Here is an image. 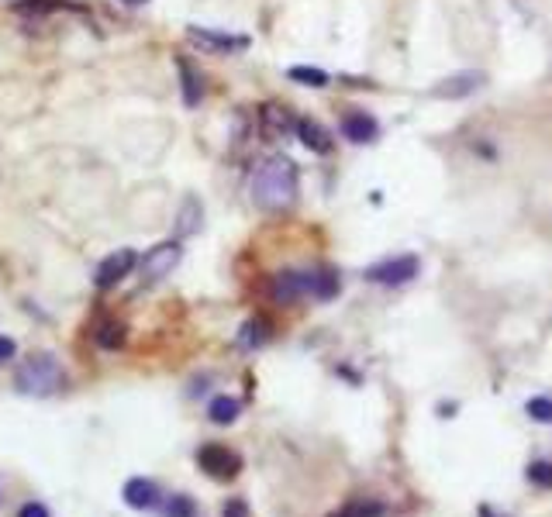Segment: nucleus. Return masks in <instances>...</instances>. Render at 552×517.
<instances>
[{"label": "nucleus", "mask_w": 552, "mask_h": 517, "mask_svg": "<svg viewBox=\"0 0 552 517\" xmlns=\"http://www.w3.org/2000/svg\"><path fill=\"white\" fill-rule=\"evenodd\" d=\"M18 517H52V514H49L45 503H24V507L18 511Z\"/></svg>", "instance_id": "28"}, {"label": "nucleus", "mask_w": 552, "mask_h": 517, "mask_svg": "<svg viewBox=\"0 0 552 517\" xmlns=\"http://www.w3.org/2000/svg\"><path fill=\"white\" fill-rule=\"evenodd\" d=\"M187 39L194 42L198 49L204 52H215V56H228V52H242L249 39L245 35H228V32H215V28H198V24H190L187 28Z\"/></svg>", "instance_id": "7"}, {"label": "nucleus", "mask_w": 552, "mask_h": 517, "mask_svg": "<svg viewBox=\"0 0 552 517\" xmlns=\"http://www.w3.org/2000/svg\"><path fill=\"white\" fill-rule=\"evenodd\" d=\"M266 342H270V325L266 321H249V325L242 328V335H238L242 348H259V345Z\"/></svg>", "instance_id": "21"}, {"label": "nucleus", "mask_w": 552, "mask_h": 517, "mask_svg": "<svg viewBox=\"0 0 552 517\" xmlns=\"http://www.w3.org/2000/svg\"><path fill=\"white\" fill-rule=\"evenodd\" d=\"M383 514H387V507L376 503V500H353V503H345L332 517H383Z\"/></svg>", "instance_id": "19"}, {"label": "nucleus", "mask_w": 552, "mask_h": 517, "mask_svg": "<svg viewBox=\"0 0 552 517\" xmlns=\"http://www.w3.org/2000/svg\"><path fill=\"white\" fill-rule=\"evenodd\" d=\"M238 414H242V401L238 397H228V393H221V397H215V401L207 403V421L211 424H235Z\"/></svg>", "instance_id": "14"}, {"label": "nucleus", "mask_w": 552, "mask_h": 517, "mask_svg": "<svg viewBox=\"0 0 552 517\" xmlns=\"http://www.w3.org/2000/svg\"><path fill=\"white\" fill-rule=\"evenodd\" d=\"M483 83H487V77H483L480 69H463V73H453V77L438 79L428 94H432L435 100H463V97L476 94Z\"/></svg>", "instance_id": "8"}, {"label": "nucleus", "mask_w": 552, "mask_h": 517, "mask_svg": "<svg viewBox=\"0 0 552 517\" xmlns=\"http://www.w3.org/2000/svg\"><path fill=\"white\" fill-rule=\"evenodd\" d=\"M200 221H204V204H200L198 197H187L179 204V214H177V235L187 238V235L200 231Z\"/></svg>", "instance_id": "15"}, {"label": "nucleus", "mask_w": 552, "mask_h": 517, "mask_svg": "<svg viewBox=\"0 0 552 517\" xmlns=\"http://www.w3.org/2000/svg\"><path fill=\"white\" fill-rule=\"evenodd\" d=\"M177 66H179V79H183V83H179V87H183V104H187V107H198L200 97H204V87H200L198 69H194L190 62H183V59H179Z\"/></svg>", "instance_id": "17"}, {"label": "nucleus", "mask_w": 552, "mask_h": 517, "mask_svg": "<svg viewBox=\"0 0 552 517\" xmlns=\"http://www.w3.org/2000/svg\"><path fill=\"white\" fill-rule=\"evenodd\" d=\"M162 514L166 517H198V503H194L190 497H183V494H177V497L166 500Z\"/></svg>", "instance_id": "23"}, {"label": "nucleus", "mask_w": 552, "mask_h": 517, "mask_svg": "<svg viewBox=\"0 0 552 517\" xmlns=\"http://www.w3.org/2000/svg\"><path fill=\"white\" fill-rule=\"evenodd\" d=\"M290 128H297V121H290L287 107H276V104L262 107V132L270 134V138H280V134H287Z\"/></svg>", "instance_id": "16"}, {"label": "nucleus", "mask_w": 552, "mask_h": 517, "mask_svg": "<svg viewBox=\"0 0 552 517\" xmlns=\"http://www.w3.org/2000/svg\"><path fill=\"white\" fill-rule=\"evenodd\" d=\"M525 411H529V418L538 424H552V401L549 397H532V401L525 403Z\"/></svg>", "instance_id": "24"}, {"label": "nucleus", "mask_w": 552, "mask_h": 517, "mask_svg": "<svg viewBox=\"0 0 552 517\" xmlns=\"http://www.w3.org/2000/svg\"><path fill=\"white\" fill-rule=\"evenodd\" d=\"M14 355H18V345H14V338L0 335V363H7V359H14Z\"/></svg>", "instance_id": "27"}, {"label": "nucleus", "mask_w": 552, "mask_h": 517, "mask_svg": "<svg viewBox=\"0 0 552 517\" xmlns=\"http://www.w3.org/2000/svg\"><path fill=\"white\" fill-rule=\"evenodd\" d=\"M138 266V252L135 249H118L111 252L104 263L97 266V272H94V287L97 290H111L118 287L124 276H132V269Z\"/></svg>", "instance_id": "6"}, {"label": "nucleus", "mask_w": 552, "mask_h": 517, "mask_svg": "<svg viewBox=\"0 0 552 517\" xmlns=\"http://www.w3.org/2000/svg\"><path fill=\"white\" fill-rule=\"evenodd\" d=\"M66 386V369L52 352H35L14 369V390L24 397H56Z\"/></svg>", "instance_id": "2"}, {"label": "nucleus", "mask_w": 552, "mask_h": 517, "mask_svg": "<svg viewBox=\"0 0 552 517\" xmlns=\"http://www.w3.org/2000/svg\"><path fill=\"white\" fill-rule=\"evenodd\" d=\"M418 272H421V259L418 255H394V259H383V263L366 269V280L380 283V287H404V283H411Z\"/></svg>", "instance_id": "5"}, {"label": "nucleus", "mask_w": 552, "mask_h": 517, "mask_svg": "<svg viewBox=\"0 0 552 517\" xmlns=\"http://www.w3.org/2000/svg\"><path fill=\"white\" fill-rule=\"evenodd\" d=\"M121 497L132 511H152V507H159V486L145 476H132L121 486Z\"/></svg>", "instance_id": "10"}, {"label": "nucleus", "mask_w": 552, "mask_h": 517, "mask_svg": "<svg viewBox=\"0 0 552 517\" xmlns=\"http://www.w3.org/2000/svg\"><path fill=\"white\" fill-rule=\"evenodd\" d=\"M198 466L207 473L211 479L217 483H228V479H235L242 473V456L232 452L228 445H200L198 448Z\"/></svg>", "instance_id": "3"}, {"label": "nucleus", "mask_w": 552, "mask_h": 517, "mask_svg": "<svg viewBox=\"0 0 552 517\" xmlns=\"http://www.w3.org/2000/svg\"><path fill=\"white\" fill-rule=\"evenodd\" d=\"M525 479L532 483V486H538V490H552V462L538 459L529 466V473H525Z\"/></svg>", "instance_id": "22"}, {"label": "nucleus", "mask_w": 552, "mask_h": 517, "mask_svg": "<svg viewBox=\"0 0 552 517\" xmlns=\"http://www.w3.org/2000/svg\"><path fill=\"white\" fill-rule=\"evenodd\" d=\"M287 77L294 83H304V87H328V73L317 69V66H290Z\"/></svg>", "instance_id": "20"}, {"label": "nucleus", "mask_w": 552, "mask_h": 517, "mask_svg": "<svg viewBox=\"0 0 552 517\" xmlns=\"http://www.w3.org/2000/svg\"><path fill=\"white\" fill-rule=\"evenodd\" d=\"M297 138L317 155L332 152V134L325 132V125H317L315 117H300V121H297Z\"/></svg>", "instance_id": "12"}, {"label": "nucleus", "mask_w": 552, "mask_h": 517, "mask_svg": "<svg viewBox=\"0 0 552 517\" xmlns=\"http://www.w3.org/2000/svg\"><path fill=\"white\" fill-rule=\"evenodd\" d=\"M221 517H253V511H249V503H245L242 497H232V500H225Z\"/></svg>", "instance_id": "26"}, {"label": "nucleus", "mask_w": 552, "mask_h": 517, "mask_svg": "<svg viewBox=\"0 0 552 517\" xmlns=\"http://www.w3.org/2000/svg\"><path fill=\"white\" fill-rule=\"evenodd\" d=\"M60 7H62L60 0H28V4H18L21 14H52Z\"/></svg>", "instance_id": "25"}, {"label": "nucleus", "mask_w": 552, "mask_h": 517, "mask_svg": "<svg viewBox=\"0 0 552 517\" xmlns=\"http://www.w3.org/2000/svg\"><path fill=\"white\" fill-rule=\"evenodd\" d=\"M297 187H300V176H297V166L287 159V155H270L262 159L253 172V204L259 211H287L297 200Z\"/></svg>", "instance_id": "1"}, {"label": "nucleus", "mask_w": 552, "mask_h": 517, "mask_svg": "<svg viewBox=\"0 0 552 517\" xmlns=\"http://www.w3.org/2000/svg\"><path fill=\"white\" fill-rule=\"evenodd\" d=\"M179 259H183L179 242H173V238H170V242H159V245H152V249L138 259L142 280H145V283H159V280H166V276L179 266Z\"/></svg>", "instance_id": "4"}, {"label": "nucleus", "mask_w": 552, "mask_h": 517, "mask_svg": "<svg viewBox=\"0 0 552 517\" xmlns=\"http://www.w3.org/2000/svg\"><path fill=\"white\" fill-rule=\"evenodd\" d=\"M304 293H308V280H304V272L283 269V272H276L273 280H270V297H273L276 304H297Z\"/></svg>", "instance_id": "9"}, {"label": "nucleus", "mask_w": 552, "mask_h": 517, "mask_svg": "<svg viewBox=\"0 0 552 517\" xmlns=\"http://www.w3.org/2000/svg\"><path fill=\"white\" fill-rule=\"evenodd\" d=\"M304 280H308V293H311L315 300H332V297H338V290H342V283H338V276L332 269L304 272Z\"/></svg>", "instance_id": "13"}, {"label": "nucleus", "mask_w": 552, "mask_h": 517, "mask_svg": "<svg viewBox=\"0 0 552 517\" xmlns=\"http://www.w3.org/2000/svg\"><path fill=\"white\" fill-rule=\"evenodd\" d=\"M94 342H97L100 348H121V345H124V325L115 321V318L100 321L97 331H94Z\"/></svg>", "instance_id": "18"}, {"label": "nucleus", "mask_w": 552, "mask_h": 517, "mask_svg": "<svg viewBox=\"0 0 552 517\" xmlns=\"http://www.w3.org/2000/svg\"><path fill=\"white\" fill-rule=\"evenodd\" d=\"M342 134L355 142V145H366V142H376V134H380V125H376L373 115H366V111H353V115L342 117Z\"/></svg>", "instance_id": "11"}]
</instances>
